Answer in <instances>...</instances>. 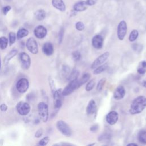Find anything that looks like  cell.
Returning a JSON list of instances; mask_svg holds the SVG:
<instances>
[{
    "mask_svg": "<svg viewBox=\"0 0 146 146\" xmlns=\"http://www.w3.org/2000/svg\"><path fill=\"white\" fill-rule=\"evenodd\" d=\"M146 108V96L140 95L136 97L131 103L129 112L132 115L139 114Z\"/></svg>",
    "mask_w": 146,
    "mask_h": 146,
    "instance_id": "6da1fadb",
    "label": "cell"
},
{
    "mask_svg": "<svg viewBox=\"0 0 146 146\" xmlns=\"http://www.w3.org/2000/svg\"><path fill=\"white\" fill-rule=\"evenodd\" d=\"M38 111L40 119L44 123L47 121L49 116L48 106L43 102H41L38 104Z\"/></svg>",
    "mask_w": 146,
    "mask_h": 146,
    "instance_id": "7a4b0ae2",
    "label": "cell"
},
{
    "mask_svg": "<svg viewBox=\"0 0 146 146\" xmlns=\"http://www.w3.org/2000/svg\"><path fill=\"white\" fill-rule=\"evenodd\" d=\"M80 87L79 79L70 80L68 84L64 87L62 90V94L63 96H67L72 93L75 90L78 89Z\"/></svg>",
    "mask_w": 146,
    "mask_h": 146,
    "instance_id": "3957f363",
    "label": "cell"
},
{
    "mask_svg": "<svg viewBox=\"0 0 146 146\" xmlns=\"http://www.w3.org/2000/svg\"><path fill=\"white\" fill-rule=\"evenodd\" d=\"M56 128L64 136L70 137L72 135V131L70 126L63 120H58L56 124Z\"/></svg>",
    "mask_w": 146,
    "mask_h": 146,
    "instance_id": "277c9868",
    "label": "cell"
},
{
    "mask_svg": "<svg viewBox=\"0 0 146 146\" xmlns=\"http://www.w3.org/2000/svg\"><path fill=\"white\" fill-rule=\"evenodd\" d=\"M16 110L17 112L21 116H26L29 113L31 107L30 104L26 102L20 101L16 105Z\"/></svg>",
    "mask_w": 146,
    "mask_h": 146,
    "instance_id": "5b68a950",
    "label": "cell"
},
{
    "mask_svg": "<svg viewBox=\"0 0 146 146\" xmlns=\"http://www.w3.org/2000/svg\"><path fill=\"white\" fill-rule=\"evenodd\" d=\"M52 94L54 98V108L55 110H59L62 106V100L63 97L64 96L62 94V90L61 88L56 90L52 93Z\"/></svg>",
    "mask_w": 146,
    "mask_h": 146,
    "instance_id": "8992f818",
    "label": "cell"
},
{
    "mask_svg": "<svg viewBox=\"0 0 146 146\" xmlns=\"http://www.w3.org/2000/svg\"><path fill=\"white\" fill-rule=\"evenodd\" d=\"M127 25L125 21H121L117 26V35L119 40H123L127 34Z\"/></svg>",
    "mask_w": 146,
    "mask_h": 146,
    "instance_id": "52a82bcc",
    "label": "cell"
},
{
    "mask_svg": "<svg viewBox=\"0 0 146 146\" xmlns=\"http://www.w3.org/2000/svg\"><path fill=\"white\" fill-rule=\"evenodd\" d=\"M29 87V80L25 78L19 79L16 83V89L21 94L25 93L27 91Z\"/></svg>",
    "mask_w": 146,
    "mask_h": 146,
    "instance_id": "ba28073f",
    "label": "cell"
},
{
    "mask_svg": "<svg viewBox=\"0 0 146 146\" xmlns=\"http://www.w3.org/2000/svg\"><path fill=\"white\" fill-rule=\"evenodd\" d=\"M110 56V52L108 51L104 52L98 57H97L95 60L92 63L91 68L92 69H95L99 66L104 63V62L108 59Z\"/></svg>",
    "mask_w": 146,
    "mask_h": 146,
    "instance_id": "9c48e42d",
    "label": "cell"
},
{
    "mask_svg": "<svg viewBox=\"0 0 146 146\" xmlns=\"http://www.w3.org/2000/svg\"><path fill=\"white\" fill-rule=\"evenodd\" d=\"M26 46L29 50L33 54H36L38 52L39 48L37 42L34 38H29L26 42Z\"/></svg>",
    "mask_w": 146,
    "mask_h": 146,
    "instance_id": "30bf717a",
    "label": "cell"
},
{
    "mask_svg": "<svg viewBox=\"0 0 146 146\" xmlns=\"http://www.w3.org/2000/svg\"><path fill=\"white\" fill-rule=\"evenodd\" d=\"M19 59L22 67L25 70H28L31 65V58L26 52H22L19 54Z\"/></svg>",
    "mask_w": 146,
    "mask_h": 146,
    "instance_id": "8fae6325",
    "label": "cell"
},
{
    "mask_svg": "<svg viewBox=\"0 0 146 146\" xmlns=\"http://www.w3.org/2000/svg\"><path fill=\"white\" fill-rule=\"evenodd\" d=\"M47 29L42 25L37 26L34 30V34L38 39L44 38L47 35Z\"/></svg>",
    "mask_w": 146,
    "mask_h": 146,
    "instance_id": "7c38bea8",
    "label": "cell"
},
{
    "mask_svg": "<svg viewBox=\"0 0 146 146\" xmlns=\"http://www.w3.org/2000/svg\"><path fill=\"white\" fill-rule=\"evenodd\" d=\"M106 121L110 125L115 124L119 119V114L115 111H112L106 115Z\"/></svg>",
    "mask_w": 146,
    "mask_h": 146,
    "instance_id": "4fadbf2b",
    "label": "cell"
},
{
    "mask_svg": "<svg viewBox=\"0 0 146 146\" xmlns=\"http://www.w3.org/2000/svg\"><path fill=\"white\" fill-rule=\"evenodd\" d=\"M92 46L96 49H100L103 46V37L99 35L96 34L93 36L91 40Z\"/></svg>",
    "mask_w": 146,
    "mask_h": 146,
    "instance_id": "5bb4252c",
    "label": "cell"
},
{
    "mask_svg": "<svg viewBox=\"0 0 146 146\" xmlns=\"http://www.w3.org/2000/svg\"><path fill=\"white\" fill-rule=\"evenodd\" d=\"M125 95V90L123 86H118L113 92V98L116 100L123 99Z\"/></svg>",
    "mask_w": 146,
    "mask_h": 146,
    "instance_id": "9a60e30c",
    "label": "cell"
},
{
    "mask_svg": "<svg viewBox=\"0 0 146 146\" xmlns=\"http://www.w3.org/2000/svg\"><path fill=\"white\" fill-rule=\"evenodd\" d=\"M54 46L50 42H46L42 46V51L44 55L51 56L54 53Z\"/></svg>",
    "mask_w": 146,
    "mask_h": 146,
    "instance_id": "2e32d148",
    "label": "cell"
},
{
    "mask_svg": "<svg viewBox=\"0 0 146 146\" xmlns=\"http://www.w3.org/2000/svg\"><path fill=\"white\" fill-rule=\"evenodd\" d=\"M97 109V106L95 101L94 99H91L88 102L86 107V113L88 115L94 114Z\"/></svg>",
    "mask_w": 146,
    "mask_h": 146,
    "instance_id": "e0dca14e",
    "label": "cell"
},
{
    "mask_svg": "<svg viewBox=\"0 0 146 146\" xmlns=\"http://www.w3.org/2000/svg\"><path fill=\"white\" fill-rule=\"evenodd\" d=\"M87 8V5L86 1H82L75 3L73 6V9L75 11L81 12L86 10Z\"/></svg>",
    "mask_w": 146,
    "mask_h": 146,
    "instance_id": "ac0fdd59",
    "label": "cell"
},
{
    "mask_svg": "<svg viewBox=\"0 0 146 146\" xmlns=\"http://www.w3.org/2000/svg\"><path fill=\"white\" fill-rule=\"evenodd\" d=\"M52 6L57 10L60 11H64L66 10V5L63 0H52Z\"/></svg>",
    "mask_w": 146,
    "mask_h": 146,
    "instance_id": "d6986e66",
    "label": "cell"
},
{
    "mask_svg": "<svg viewBox=\"0 0 146 146\" xmlns=\"http://www.w3.org/2000/svg\"><path fill=\"white\" fill-rule=\"evenodd\" d=\"M18 53V50L17 49H13L11 50L4 58L3 63L5 66H7L9 63L11 59L14 58Z\"/></svg>",
    "mask_w": 146,
    "mask_h": 146,
    "instance_id": "ffe728a7",
    "label": "cell"
},
{
    "mask_svg": "<svg viewBox=\"0 0 146 146\" xmlns=\"http://www.w3.org/2000/svg\"><path fill=\"white\" fill-rule=\"evenodd\" d=\"M137 72L140 75H143L146 73V61H141L137 67Z\"/></svg>",
    "mask_w": 146,
    "mask_h": 146,
    "instance_id": "44dd1931",
    "label": "cell"
},
{
    "mask_svg": "<svg viewBox=\"0 0 146 146\" xmlns=\"http://www.w3.org/2000/svg\"><path fill=\"white\" fill-rule=\"evenodd\" d=\"M29 34V31L25 28L19 29L17 33V39L18 40L22 39V38L26 37Z\"/></svg>",
    "mask_w": 146,
    "mask_h": 146,
    "instance_id": "7402d4cb",
    "label": "cell"
},
{
    "mask_svg": "<svg viewBox=\"0 0 146 146\" xmlns=\"http://www.w3.org/2000/svg\"><path fill=\"white\" fill-rule=\"evenodd\" d=\"M108 68V64L107 63H103L100 66H99L98 67H97L96 68H95L93 71V74L95 75H98L99 74L103 72H104V71H106Z\"/></svg>",
    "mask_w": 146,
    "mask_h": 146,
    "instance_id": "603a6c76",
    "label": "cell"
},
{
    "mask_svg": "<svg viewBox=\"0 0 146 146\" xmlns=\"http://www.w3.org/2000/svg\"><path fill=\"white\" fill-rule=\"evenodd\" d=\"M137 140L141 144H146V131L143 130L139 132Z\"/></svg>",
    "mask_w": 146,
    "mask_h": 146,
    "instance_id": "cb8c5ba5",
    "label": "cell"
},
{
    "mask_svg": "<svg viewBox=\"0 0 146 146\" xmlns=\"http://www.w3.org/2000/svg\"><path fill=\"white\" fill-rule=\"evenodd\" d=\"M35 18L38 21H42L43 20L46 16V11L44 10L40 9L37 10L35 13Z\"/></svg>",
    "mask_w": 146,
    "mask_h": 146,
    "instance_id": "d4e9b609",
    "label": "cell"
},
{
    "mask_svg": "<svg viewBox=\"0 0 146 146\" xmlns=\"http://www.w3.org/2000/svg\"><path fill=\"white\" fill-rule=\"evenodd\" d=\"M9 43V40L6 37H0V49L5 50L7 48Z\"/></svg>",
    "mask_w": 146,
    "mask_h": 146,
    "instance_id": "484cf974",
    "label": "cell"
},
{
    "mask_svg": "<svg viewBox=\"0 0 146 146\" xmlns=\"http://www.w3.org/2000/svg\"><path fill=\"white\" fill-rule=\"evenodd\" d=\"M138 36H139V32H138V31L137 30H136V29H134V30H132L131 32L130 33L129 37H128V39L131 42H134V41H135L137 39Z\"/></svg>",
    "mask_w": 146,
    "mask_h": 146,
    "instance_id": "4316f807",
    "label": "cell"
},
{
    "mask_svg": "<svg viewBox=\"0 0 146 146\" xmlns=\"http://www.w3.org/2000/svg\"><path fill=\"white\" fill-rule=\"evenodd\" d=\"M90 78V74L88 73H86L83 74L80 79H79L80 86H82L83 84H84L85 83L88 82L89 80V79Z\"/></svg>",
    "mask_w": 146,
    "mask_h": 146,
    "instance_id": "83f0119b",
    "label": "cell"
},
{
    "mask_svg": "<svg viewBox=\"0 0 146 146\" xmlns=\"http://www.w3.org/2000/svg\"><path fill=\"white\" fill-rule=\"evenodd\" d=\"M17 39V35L16 34L13 32L11 31L9 33V45L11 46L13 45L16 41Z\"/></svg>",
    "mask_w": 146,
    "mask_h": 146,
    "instance_id": "f1b7e54d",
    "label": "cell"
},
{
    "mask_svg": "<svg viewBox=\"0 0 146 146\" xmlns=\"http://www.w3.org/2000/svg\"><path fill=\"white\" fill-rule=\"evenodd\" d=\"M78 76H79V71L76 70H74L71 73H70L68 76V79L70 81L72 80H74V79H78Z\"/></svg>",
    "mask_w": 146,
    "mask_h": 146,
    "instance_id": "f546056e",
    "label": "cell"
},
{
    "mask_svg": "<svg viewBox=\"0 0 146 146\" xmlns=\"http://www.w3.org/2000/svg\"><path fill=\"white\" fill-rule=\"evenodd\" d=\"M106 82V79L105 78H102L98 82L97 86H96V90L98 91H101L105 84V83Z\"/></svg>",
    "mask_w": 146,
    "mask_h": 146,
    "instance_id": "4dcf8cb0",
    "label": "cell"
},
{
    "mask_svg": "<svg viewBox=\"0 0 146 146\" xmlns=\"http://www.w3.org/2000/svg\"><path fill=\"white\" fill-rule=\"evenodd\" d=\"M95 82L94 79H91L89 81H88L86 86V90L87 91H90L91 90H92L95 86Z\"/></svg>",
    "mask_w": 146,
    "mask_h": 146,
    "instance_id": "1f68e13d",
    "label": "cell"
},
{
    "mask_svg": "<svg viewBox=\"0 0 146 146\" xmlns=\"http://www.w3.org/2000/svg\"><path fill=\"white\" fill-rule=\"evenodd\" d=\"M49 141H50V137L48 136H47L43 137L41 140H40V141H39L38 145L40 146H44V145H46Z\"/></svg>",
    "mask_w": 146,
    "mask_h": 146,
    "instance_id": "d6a6232c",
    "label": "cell"
},
{
    "mask_svg": "<svg viewBox=\"0 0 146 146\" xmlns=\"http://www.w3.org/2000/svg\"><path fill=\"white\" fill-rule=\"evenodd\" d=\"M72 56L75 61H78L81 59V54L78 51H75L72 53Z\"/></svg>",
    "mask_w": 146,
    "mask_h": 146,
    "instance_id": "836d02e7",
    "label": "cell"
},
{
    "mask_svg": "<svg viewBox=\"0 0 146 146\" xmlns=\"http://www.w3.org/2000/svg\"><path fill=\"white\" fill-rule=\"evenodd\" d=\"M75 28L78 31H82L84 29L85 26H84V24L83 23V22H82L81 21H78L75 23Z\"/></svg>",
    "mask_w": 146,
    "mask_h": 146,
    "instance_id": "e575fe53",
    "label": "cell"
},
{
    "mask_svg": "<svg viewBox=\"0 0 146 146\" xmlns=\"http://www.w3.org/2000/svg\"><path fill=\"white\" fill-rule=\"evenodd\" d=\"M64 29L63 28H62L59 33V35H58V40H59V43L60 44L62 42L63 38V36H64Z\"/></svg>",
    "mask_w": 146,
    "mask_h": 146,
    "instance_id": "d590c367",
    "label": "cell"
},
{
    "mask_svg": "<svg viewBox=\"0 0 146 146\" xmlns=\"http://www.w3.org/2000/svg\"><path fill=\"white\" fill-rule=\"evenodd\" d=\"M49 84H50V86L51 91L53 93L56 90H55V83H54V81L51 78H49Z\"/></svg>",
    "mask_w": 146,
    "mask_h": 146,
    "instance_id": "8d00e7d4",
    "label": "cell"
},
{
    "mask_svg": "<svg viewBox=\"0 0 146 146\" xmlns=\"http://www.w3.org/2000/svg\"><path fill=\"white\" fill-rule=\"evenodd\" d=\"M43 133V129H38V130L35 132V135H34V136H35V137H36V138H39V137H40L42 136Z\"/></svg>",
    "mask_w": 146,
    "mask_h": 146,
    "instance_id": "74e56055",
    "label": "cell"
},
{
    "mask_svg": "<svg viewBox=\"0 0 146 146\" xmlns=\"http://www.w3.org/2000/svg\"><path fill=\"white\" fill-rule=\"evenodd\" d=\"M11 10V6H6L2 8V13L4 15H6L7 13Z\"/></svg>",
    "mask_w": 146,
    "mask_h": 146,
    "instance_id": "f35d334b",
    "label": "cell"
},
{
    "mask_svg": "<svg viewBox=\"0 0 146 146\" xmlns=\"http://www.w3.org/2000/svg\"><path fill=\"white\" fill-rule=\"evenodd\" d=\"M7 108H8V107L7 104L5 103H2L0 105V110L2 112H6L7 110Z\"/></svg>",
    "mask_w": 146,
    "mask_h": 146,
    "instance_id": "ab89813d",
    "label": "cell"
},
{
    "mask_svg": "<svg viewBox=\"0 0 146 146\" xmlns=\"http://www.w3.org/2000/svg\"><path fill=\"white\" fill-rule=\"evenodd\" d=\"M98 0H86V2L87 6H92L96 3Z\"/></svg>",
    "mask_w": 146,
    "mask_h": 146,
    "instance_id": "60d3db41",
    "label": "cell"
},
{
    "mask_svg": "<svg viewBox=\"0 0 146 146\" xmlns=\"http://www.w3.org/2000/svg\"><path fill=\"white\" fill-rule=\"evenodd\" d=\"M98 125L97 124H95V125H94L91 127L90 131L91 132H94L98 130Z\"/></svg>",
    "mask_w": 146,
    "mask_h": 146,
    "instance_id": "b9f144b4",
    "label": "cell"
},
{
    "mask_svg": "<svg viewBox=\"0 0 146 146\" xmlns=\"http://www.w3.org/2000/svg\"><path fill=\"white\" fill-rule=\"evenodd\" d=\"M127 146H131V145H133V146H135V145H136V146H137L138 145L137 144H136V143H129V144H128L127 145Z\"/></svg>",
    "mask_w": 146,
    "mask_h": 146,
    "instance_id": "7bdbcfd3",
    "label": "cell"
},
{
    "mask_svg": "<svg viewBox=\"0 0 146 146\" xmlns=\"http://www.w3.org/2000/svg\"><path fill=\"white\" fill-rule=\"evenodd\" d=\"M143 86H144V87L146 88V80L144 81V82H143Z\"/></svg>",
    "mask_w": 146,
    "mask_h": 146,
    "instance_id": "ee69618b",
    "label": "cell"
},
{
    "mask_svg": "<svg viewBox=\"0 0 146 146\" xmlns=\"http://www.w3.org/2000/svg\"><path fill=\"white\" fill-rule=\"evenodd\" d=\"M95 143H92V144H88V145H95Z\"/></svg>",
    "mask_w": 146,
    "mask_h": 146,
    "instance_id": "f6af8a7d",
    "label": "cell"
},
{
    "mask_svg": "<svg viewBox=\"0 0 146 146\" xmlns=\"http://www.w3.org/2000/svg\"><path fill=\"white\" fill-rule=\"evenodd\" d=\"M1 68V58H0V70Z\"/></svg>",
    "mask_w": 146,
    "mask_h": 146,
    "instance_id": "bcb514c9",
    "label": "cell"
}]
</instances>
